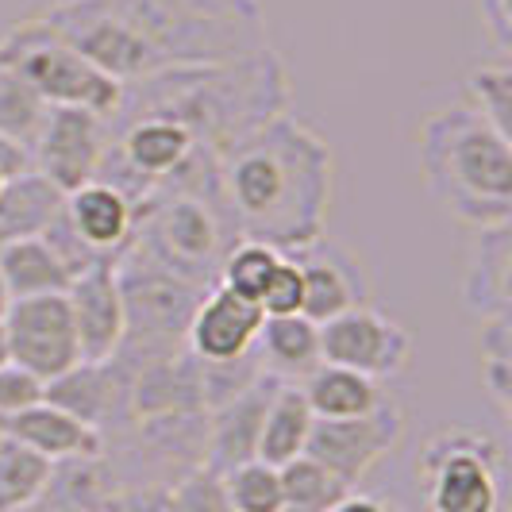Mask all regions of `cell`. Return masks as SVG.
Returning a JSON list of instances; mask_svg holds the SVG:
<instances>
[{
  "instance_id": "cb8c5ba5",
  "label": "cell",
  "mask_w": 512,
  "mask_h": 512,
  "mask_svg": "<svg viewBox=\"0 0 512 512\" xmlns=\"http://www.w3.org/2000/svg\"><path fill=\"white\" fill-rule=\"evenodd\" d=\"M312 409H308L305 393L297 382H278L266 416H262V432H258V459L270 466H285V462L305 455L308 432H312Z\"/></svg>"
},
{
  "instance_id": "ffe728a7",
  "label": "cell",
  "mask_w": 512,
  "mask_h": 512,
  "mask_svg": "<svg viewBox=\"0 0 512 512\" xmlns=\"http://www.w3.org/2000/svg\"><path fill=\"white\" fill-rule=\"evenodd\" d=\"M462 301L478 320L512 316V228H486L474 235L466 278H462Z\"/></svg>"
},
{
  "instance_id": "603a6c76",
  "label": "cell",
  "mask_w": 512,
  "mask_h": 512,
  "mask_svg": "<svg viewBox=\"0 0 512 512\" xmlns=\"http://www.w3.org/2000/svg\"><path fill=\"white\" fill-rule=\"evenodd\" d=\"M301 393H305L308 409L316 420H351V416H366L385 401L382 385L366 374H355L347 366H332L320 362L316 370H308L301 378Z\"/></svg>"
},
{
  "instance_id": "9a60e30c",
  "label": "cell",
  "mask_w": 512,
  "mask_h": 512,
  "mask_svg": "<svg viewBox=\"0 0 512 512\" xmlns=\"http://www.w3.org/2000/svg\"><path fill=\"white\" fill-rule=\"evenodd\" d=\"M128 393H131V370L120 359L108 362H77L62 378L47 382L43 401L54 409L70 412L81 424L108 432L128 424Z\"/></svg>"
},
{
  "instance_id": "60d3db41",
  "label": "cell",
  "mask_w": 512,
  "mask_h": 512,
  "mask_svg": "<svg viewBox=\"0 0 512 512\" xmlns=\"http://www.w3.org/2000/svg\"><path fill=\"white\" fill-rule=\"evenodd\" d=\"M285 512H289V509H285Z\"/></svg>"
},
{
  "instance_id": "4316f807",
  "label": "cell",
  "mask_w": 512,
  "mask_h": 512,
  "mask_svg": "<svg viewBox=\"0 0 512 512\" xmlns=\"http://www.w3.org/2000/svg\"><path fill=\"white\" fill-rule=\"evenodd\" d=\"M216 482H220L228 512H285L282 474L270 462H239V466H231L228 474H220Z\"/></svg>"
},
{
  "instance_id": "2e32d148",
  "label": "cell",
  "mask_w": 512,
  "mask_h": 512,
  "mask_svg": "<svg viewBox=\"0 0 512 512\" xmlns=\"http://www.w3.org/2000/svg\"><path fill=\"white\" fill-rule=\"evenodd\" d=\"M262 308L255 301L235 297L224 285H212L189 320L185 351L197 362H235L255 351L262 332Z\"/></svg>"
},
{
  "instance_id": "ab89813d",
  "label": "cell",
  "mask_w": 512,
  "mask_h": 512,
  "mask_svg": "<svg viewBox=\"0 0 512 512\" xmlns=\"http://www.w3.org/2000/svg\"><path fill=\"white\" fill-rule=\"evenodd\" d=\"M4 181H8V178H4V174H0V193H4Z\"/></svg>"
},
{
  "instance_id": "f1b7e54d",
  "label": "cell",
  "mask_w": 512,
  "mask_h": 512,
  "mask_svg": "<svg viewBox=\"0 0 512 512\" xmlns=\"http://www.w3.org/2000/svg\"><path fill=\"white\" fill-rule=\"evenodd\" d=\"M478 359H482V389L501 416L512 412V316L482 320L478 332Z\"/></svg>"
},
{
  "instance_id": "8d00e7d4",
  "label": "cell",
  "mask_w": 512,
  "mask_h": 512,
  "mask_svg": "<svg viewBox=\"0 0 512 512\" xmlns=\"http://www.w3.org/2000/svg\"><path fill=\"white\" fill-rule=\"evenodd\" d=\"M328 512H389L382 505V501H374V497H362V493H347L335 509H328Z\"/></svg>"
},
{
  "instance_id": "4fadbf2b",
  "label": "cell",
  "mask_w": 512,
  "mask_h": 512,
  "mask_svg": "<svg viewBox=\"0 0 512 512\" xmlns=\"http://www.w3.org/2000/svg\"><path fill=\"white\" fill-rule=\"evenodd\" d=\"M289 258L301 266V282H305V301L301 316L312 324H328L347 308L370 305V282L355 251H347L343 243H335L328 235H320L316 243H308L301 251H289Z\"/></svg>"
},
{
  "instance_id": "6da1fadb",
  "label": "cell",
  "mask_w": 512,
  "mask_h": 512,
  "mask_svg": "<svg viewBox=\"0 0 512 512\" xmlns=\"http://www.w3.org/2000/svg\"><path fill=\"white\" fill-rule=\"evenodd\" d=\"M39 20L120 85L270 47L255 0H58Z\"/></svg>"
},
{
  "instance_id": "836d02e7",
  "label": "cell",
  "mask_w": 512,
  "mask_h": 512,
  "mask_svg": "<svg viewBox=\"0 0 512 512\" xmlns=\"http://www.w3.org/2000/svg\"><path fill=\"white\" fill-rule=\"evenodd\" d=\"M170 512H228L216 474L193 470L170 486Z\"/></svg>"
},
{
  "instance_id": "74e56055",
  "label": "cell",
  "mask_w": 512,
  "mask_h": 512,
  "mask_svg": "<svg viewBox=\"0 0 512 512\" xmlns=\"http://www.w3.org/2000/svg\"><path fill=\"white\" fill-rule=\"evenodd\" d=\"M12 362V351H8V332H4V320H0V366Z\"/></svg>"
},
{
  "instance_id": "1f68e13d",
  "label": "cell",
  "mask_w": 512,
  "mask_h": 512,
  "mask_svg": "<svg viewBox=\"0 0 512 512\" xmlns=\"http://www.w3.org/2000/svg\"><path fill=\"white\" fill-rule=\"evenodd\" d=\"M278 262H282V251H274V247H266V243L239 239V243L228 251V258H224L216 285H224V289H231L235 297L255 301L258 305V297H262V289L270 285L274 270H278Z\"/></svg>"
},
{
  "instance_id": "8fae6325",
  "label": "cell",
  "mask_w": 512,
  "mask_h": 512,
  "mask_svg": "<svg viewBox=\"0 0 512 512\" xmlns=\"http://www.w3.org/2000/svg\"><path fill=\"white\" fill-rule=\"evenodd\" d=\"M320 362L347 366L374 382L397 378L412 362V335L374 305L347 308L320 324Z\"/></svg>"
},
{
  "instance_id": "83f0119b",
  "label": "cell",
  "mask_w": 512,
  "mask_h": 512,
  "mask_svg": "<svg viewBox=\"0 0 512 512\" xmlns=\"http://www.w3.org/2000/svg\"><path fill=\"white\" fill-rule=\"evenodd\" d=\"M278 474H282V497L289 512H328L347 493H355V489L343 486L332 470H324L320 462L308 459V455L278 466Z\"/></svg>"
},
{
  "instance_id": "5b68a950",
  "label": "cell",
  "mask_w": 512,
  "mask_h": 512,
  "mask_svg": "<svg viewBox=\"0 0 512 512\" xmlns=\"http://www.w3.org/2000/svg\"><path fill=\"white\" fill-rule=\"evenodd\" d=\"M235 243L239 228L216 178V154H201L185 174L158 185L135 208L128 251L170 270L181 282L212 289Z\"/></svg>"
},
{
  "instance_id": "7a4b0ae2",
  "label": "cell",
  "mask_w": 512,
  "mask_h": 512,
  "mask_svg": "<svg viewBox=\"0 0 512 512\" xmlns=\"http://www.w3.org/2000/svg\"><path fill=\"white\" fill-rule=\"evenodd\" d=\"M216 178L239 239L289 255L324 235L335 154L332 143L305 120L282 112L247 131L216 158Z\"/></svg>"
},
{
  "instance_id": "d6986e66",
  "label": "cell",
  "mask_w": 512,
  "mask_h": 512,
  "mask_svg": "<svg viewBox=\"0 0 512 512\" xmlns=\"http://www.w3.org/2000/svg\"><path fill=\"white\" fill-rule=\"evenodd\" d=\"M66 220L77 239L101 258H120L135 235V205L104 181H89L66 193Z\"/></svg>"
},
{
  "instance_id": "ac0fdd59",
  "label": "cell",
  "mask_w": 512,
  "mask_h": 512,
  "mask_svg": "<svg viewBox=\"0 0 512 512\" xmlns=\"http://www.w3.org/2000/svg\"><path fill=\"white\" fill-rule=\"evenodd\" d=\"M0 436L16 439L20 447L43 455L47 462H70V459H97L108 451V439L81 424L70 412L54 409L47 401L31 405V409H20L16 416H4L0 420Z\"/></svg>"
},
{
  "instance_id": "8992f818",
  "label": "cell",
  "mask_w": 512,
  "mask_h": 512,
  "mask_svg": "<svg viewBox=\"0 0 512 512\" xmlns=\"http://www.w3.org/2000/svg\"><path fill=\"white\" fill-rule=\"evenodd\" d=\"M0 66L12 70L51 108H85L101 120H112L124 101V85L97 70L39 16L20 20L0 35Z\"/></svg>"
},
{
  "instance_id": "d4e9b609",
  "label": "cell",
  "mask_w": 512,
  "mask_h": 512,
  "mask_svg": "<svg viewBox=\"0 0 512 512\" xmlns=\"http://www.w3.org/2000/svg\"><path fill=\"white\" fill-rule=\"evenodd\" d=\"M62 205H66V193H58L43 174L31 170L20 178H8L0 193V247L12 239L43 235Z\"/></svg>"
},
{
  "instance_id": "484cf974",
  "label": "cell",
  "mask_w": 512,
  "mask_h": 512,
  "mask_svg": "<svg viewBox=\"0 0 512 512\" xmlns=\"http://www.w3.org/2000/svg\"><path fill=\"white\" fill-rule=\"evenodd\" d=\"M54 462L43 455L20 447L16 439L0 436V512H24L31 509L51 482Z\"/></svg>"
},
{
  "instance_id": "d6a6232c",
  "label": "cell",
  "mask_w": 512,
  "mask_h": 512,
  "mask_svg": "<svg viewBox=\"0 0 512 512\" xmlns=\"http://www.w3.org/2000/svg\"><path fill=\"white\" fill-rule=\"evenodd\" d=\"M301 301H305L301 266L289 255H282L274 278H270V285H266L262 297H258V308H262V316H297V312H301Z\"/></svg>"
},
{
  "instance_id": "9c48e42d",
  "label": "cell",
  "mask_w": 512,
  "mask_h": 512,
  "mask_svg": "<svg viewBox=\"0 0 512 512\" xmlns=\"http://www.w3.org/2000/svg\"><path fill=\"white\" fill-rule=\"evenodd\" d=\"M401 439H405V412L397 401L385 397L382 405L366 416L312 420L305 455L320 462L324 470H332L347 489H355L389 451H397Z\"/></svg>"
},
{
  "instance_id": "30bf717a",
  "label": "cell",
  "mask_w": 512,
  "mask_h": 512,
  "mask_svg": "<svg viewBox=\"0 0 512 512\" xmlns=\"http://www.w3.org/2000/svg\"><path fill=\"white\" fill-rule=\"evenodd\" d=\"M0 320H4V332H8L12 366L35 374L43 385L62 378L66 370H74L77 362H81L66 293L8 301Z\"/></svg>"
},
{
  "instance_id": "4dcf8cb0",
  "label": "cell",
  "mask_w": 512,
  "mask_h": 512,
  "mask_svg": "<svg viewBox=\"0 0 512 512\" xmlns=\"http://www.w3.org/2000/svg\"><path fill=\"white\" fill-rule=\"evenodd\" d=\"M466 104L512 139V66L509 58L482 62L466 74Z\"/></svg>"
},
{
  "instance_id": "5bb4252c",
  "label": "cell",
  "mask_w": 512,
  "mask_h": 512,
  "mask_svg": "<svg viewBox=\"0 0 512 512\" xmlns=\"http://www.w3.org/2000/svg\"><path fill=\"white\" fill-rule=\"evenodd\" d=\"M66 305L74 316L81 362L116 359L124 343V301L116 282V258H101L74 274V282L66 289Z\"/></svg>"
},
{
  "instance_id": "f546056e",
  "label": "cell",
  "mask_w": 512,
  "mask_h": 512,
  "mask_svg": "<svg viewBox=\"0 0 512 512\" xmlns=\"http://www.w3.org/2000/svg\"><path fill=\"white\" fill-rule=\"evenodd\" d=\"M47 112H51V104L43 101L35 89H27L12 70L0 66V135L4 139L31 151L43 124H47Z\"/></svg>"
},
{
  "instance_id": "d590c367",
  "label": "cell",
  "mask_w": 512,
  "mask_h": 512,
  "mask_svg": "<svg viewBox=\"0 0 512 512\" xmlns=\"http://www.w3.org/2000/svg\"><path fill=\"white\" fill-rule=\"evenodd\" d=\"M482 8V24H486L489 39L497 47V58H509L512 47V0H478Z\"/></svg>"
},
{
  "instance_id": "ba28073f",
  "label": "cell",
  "mask_w": 512,
  "mask_h": 512,
  "mask_svg": "<svg viewBox=\"0 0 512 512\" xmlns=\"http://www.w3.org/2000/svg\"><path fill=\"white\" fill-rule=\"evenodd\" d=\"M416 474L432 512L501 509V447L486 432H436L420 451Z\"/></svg>"
},
{
  "instance_id": "f35d334b",
  "label": "cell",
  "mask_w": 512,
  "mask_h": 512,
  "mask_svg": "<svg viewBox=\"0 0 512 512\" xmlns=\"http://www.w3.org/2000/svg\"><path fill=\"white\" fill-rule=\"evenodd\" d=\"M4 308H8V293H4V282H0V316H4Z\"/></svg>"
},
{
  "instance_id": "e575fe53",
  "label": "cell",
  "mask_w": 512,
  "mask_h": 512,
  "mask_svg": "<svg viewBox=\"0 0 512 512\" xmlns=\"http://www.w3.org/2000/svg\"><path fill=\"white\" fill-rule=\"evenodd\" d=\"M43 389L47 385L39 382L35 374H27L20 366H0V420L4 416H16L20 409H31L43 401Z\"/></svg>"
},
{
  "instance_id": "7402d4cb",
  "label": "cell",
  "mask_w": 512,
  "mask_h": 512,
  "mask_svg": "<svg viewBox=\"0 0 512 512\" xmlns=\"http://www.w3.org/2000/svg\"><path fill=\"white\" fill-rule=\"evenodd\" d=\"M0 282L8 301H27V297L66 293L74 274L62 266V258L54 255L43 235H27L0 247Z\"/></svg>"
},
{
  "instance_id": "44dd1931",
  "label": "cell",
  "mask_w": 512,
  "mask_h": 512,
  "mask_svg": "<svg viewBox=\"0 0 512 512\" xmlns=\"http://www.w3.org/2000/svg\"><path fill=\"white\" fill-rule=\"evenodd\" d=\"M262 370L278 382H301L308 370L320 366V324L308 316H266L255 339Z\"/></svg>"
},
{
  "instance_id": "3957f363",
  "label": "cell",
  "mask_w": 512,
  "mask_h": 512,
  "mask_svg": "<svg viewBox=\"0 0 512 512\" xmlns=\"http://www.w3.org/2000/svg\"><path fill=\"white\" fill-rule=\"evenodd\" d=\"M293 81L278 51H255L212 66H181L124 85L120 116H166L208 154L228 151L235 139L289 112Z\"/></svg>"
},
{
  "instance_id": "7c38bea8",
  "label": "cell",
  "mask_w": 512,
  "mask_h": 512,
  "mask_svg": "<svg viewBox=\"0 0 512 512\" xmlns=\"http://www.w3.org/2000/svg\"><path fill=\"white\" fill-rule=\"evenodd\" d=\"M104 147H108V120L85 108H51L31 147V162L35 174H43L58 193H74L97 181Z\"/></svg>"
},
{
  "instance_id": "e0dca14e",
  "label": "cell",
  "mask_w": 512,
  "mask_h": 512,
  "mask_svg": "<svg viewBox=\"0 0 512 512\" xmlns=\"http://www.w3.org/2000/svg\"><path fill=\"white\" fill-rule=\"evenodd\" d=\"M278 389L274 374H262L255 385H247L239 397L224 401L220 409L208 412L205 428V470L208 474H228L239 462L258 459V432H262V416L266 405Z\"/></svg>"
},
{
  "instance_id": "277c9868",
  "label": "cell",
  "mask_w": 512,
  "mask_h": 512,
  "mask_svg": "<svg viewBox=\"0 0 512 512\" xmlns=\"http://www.w3.org/2000/svg\"><path fill=\"white\" fill-rule=\"evenodd\" d=\"M428 193L474 231L512 220V139L466 101L432 112L416 139Z\"/></svg>"
},
{
  "instance_id": "52a82bcc",
  "label": "cell",
  "mask_w": 512,
  "mask_h": 512,
  "mask_svg": "<svg viewBox=\"0 0 512 512\" xmlns=\"http://www.w3.org/2000/svg\"><path fill=\"white\" fill-rule=\"evenodd\" d=\"M116 282L124 301V343L116 359L128 370H139L147 362L181 355L189 320L208 289L181 282L170 270L154 266L135 251H124L116 258Z\"/></svg>"
}]
</instances>
